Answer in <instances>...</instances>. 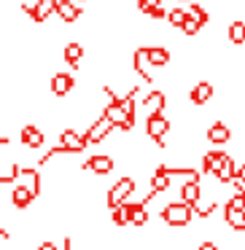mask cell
<instances>
[{
  "label": "cell",
  "mask_w": 245,
  "mask_h": 250,
  "mask_svg": "<svg viewBox=\"0 0 245 250\" xmlns=\"http://www.w3.org/2000/svg\"><path fill=\"white\" fill-rule=\"evenodd\" d=\"M111 223H113V226H130V210H127V202L124 205L111 207Z\"/></svg>",
  "instance_id": "obj_21"
},
{
  "label": "cell",
  "mask_w": 245,
  "mask_h": 250,
  "mask_svg": "<svg viewBox=\"0 0 245 250\" xmlns=\"http://www.w3.org/2000/svg\"><path fill=\"white\" fill-rule=\"evenodd\" d=\"M229 207H234V210H245V188H237L232 194V199L226 202Z\"/></svg>",
  "instance_id": "obj_29"
},
{
  "label": "cell",
  "mask_w": 245,
  "mask_h": 250,
  "mask_svg": "<svg viewBox=\"0 0 245 250\" xmlns=\"http://www.w3.org/2000/svg\"><path fill=\"white\" fill-rule=\"evenodd\" d=\"M191 218H194V207L186 205V202H180V199L173 202V205H167V207L162 210V221L167 223V226H173V229L189 226Z\"/></svg>",
  "instance_id": "obj_1"
},
{
  "label": "cell",
  "mask_w": 245,
  "mask_h": 250,
  "mask_svg": "<svg viewBox=\"0 0 245 250\" xmlns=\"http://www.w3.org/2000/svg\"><path fill=\"white\" fill-rule=\"evenodd\" d=\"M156 6H162V0H137V8H140L143 14H148L151 8H156Z\"/></svg>",
  "instance_id": "obj_32"
},
{
  "label": "cell",
  "mask_w": 245,
  "mask_h": 250,
  "mask_svg": "<svg viewBox=\"0 0 245 250\" xmlns=\"http://www.w3.org/2000/svg\"><path fill=\"white\" fill-rule=\"evenodd\" d=\"M73 89H76V78H73L70 73H57V76H51L49 92L54 94V97H67Z\"/></svg>",
  "instance_id": "obj_9"
},
{
  "label": "cell",
  "mask_w": 245,
  "mask_h": 250,
  "mask_svg": "<svg viewBox=\"0 0 245 250\" xmlns=\"http://www.w3.org/2000/svg\"><path fill=\"white\" fill-rule=\"evenodd\" d=\"M170 132V121L164 119L162 113H148V121H146V135L156 143L159 148H164V137Z\"/></svg>",
  "instance_id": "obj_4"
},
{
  "label": "cell",
  "mask_w": 245,
  "mask_h": 250,
  "mask_svg": "<svg viewBox=\"0 0 245 250\" xmlns=\"http://www.w3.org/2000/svg\"><path fill=\"white\" fill-rule=\"evenodd\" d=\"M167 14H170V11H164V6H156V8H151L146 17L151 19V22H162V19H167Z\"/></svg>",
  "instance_id": "obj_31"
},
{
  "label": "cell",
  "mask_w": 245,
  "mask_h": 250,
  "mask_svg": "<svg viewBox=\"0 0 245 250\" xmlns=\"http://www.w3.org/2000/svg\"><path fill=\"white\" fill-rule=\"evenodd\" d=\"M111 129H116V126L111 124V119L103 113L97 121H94V124H89V129L84 132V135H87V140H89V143H94V146H97V143H103L105 137L111 135Z\"/></svg>",
  "instance_id": "obj_8"
},
{
  "label": "cell",
  "mask_w": 245,
  "mask_h": 250,
  "mask_svg": "<svg viewBox=\"0 0 245 250\" xmlns=\"http://www.w3.org/2000/svg\"><path fill=\"white\" fill-rule=\"evenodd\" d=\"M62 60H65V65H70L73 70L76 67H81V60H84V46L76 43V41H70V43L62 49Z\"/></svg>",
  "instance_id": "obj_17"
},
{
  "label": "cell",
  "mask_w": 245,
  "mask_h": 250,
  "mask_svg": "<svg viewBox=\"0 0 245 250\" xmlns=\"http://www.w3.org/2000/svg\"><path fill=\"white\" fill-rule=\"evenodd\" d=\"M22 175V167H17V164H8V167H3V175H0V183H14V180Z\"/></svg>",
  "instance_id": "obj_26"
},
{
  "label": "cell",
  "mask_w": 245,
  "mask_h": 250,
  "mask_svg": "<svg viewBox=\"0 0 245 250\" xmlns=\"http://www.w3.org/2000/svg\"><path fill=\"white\" fill-rule=\"evenodd\" d=\"M35 250H60V245H54L51 239H44V242H41Z\"/></svg>",
  "instance_id": "obj_33"
},
{
  "label": "cell",
  "mask_w": 245,
  "mask_h": 250,
  "mask_svg": "<svg viewBox=\"0 0 245 250\" xmlns=\"http://www.w3.org/2000/svg\"><path fill=\"white\" fill-rule=\"evenodd\" d=\"M154 196H159L156 191H151V194L146 196V199H140V202H127V210H130V223L132 226H146L148 223V210H146V205L154 199Z\"/></svg>",
  "instance_id": "obj_6"
},
{
  "label": "cell",
  "mask_w": 245,
  "mask_h": 250,
  "mask_svg": "<svg viewBox=\"0 0 245 250\" xmlns=\"http://www.w3.org/2000/svg\"><path fill=\"white\" fill-rule=\"evenodd\" d=\"M113 167H116V162H113V156H108V153H94L92 159H87L84 162V169L87 172H92V175H108V172H113Z\"/></svg>",
  "instance_id": "obj_7"
},
{
  "label": "cell",
  "mask_w": 245,
  "mask_h": 250,
  "mask_svg": "<svg viewBox=\"0 0 245 250\" xmlns=\"http://www.w3.org/2000/svg\"><path fill=\"white\" fill-rule=\"evenodd\" d=\"M232 186H234V188H245V164H237V167H234Z\"/></svg>",
  "instance_id": "obj_30"
},
{
  "label": "cell",
  "mask_w": 245,
  "mask_h": 250,
  "mask_svg": "<svg viewBox=\"0 0 245 250\" xmlns=\"http://www.w3.org/2000/svg\"><path fill=\"white\" fill-rule=\"evenodd\" d=\"M200 30H202V24L197 22V19L191 17V14H189V17H186V22H183V27H180V33L189 35V38H194V35L200 33Z\"/></svg>",
  "instance_id": "obj_27"
},
{
  "label": "cell",
  "mask_w": 245,
  "mask_h": 250,
  "mask_svg": "<svg viewBox=\"0 0 245 250\" xmlns=\"http://www.w3.org/2000/svg\"><path fill=\"white\" fill-rule=\"evenodd\" d=\"M229 137H232V129H229L223 121H216V124H210V129H207V140H210L213 146H226Z\"/></svg>",
  "instance_id": "obj_18"
},
{
  "label": "cell",
  "mask_w": 245,
  "mask_h": 250,
  "mask_svg": "<svg viewBox=\"0 0 245 250\" xmlns=\"http://www.w3.org/2000/svg\"><path fill=\"white\" fill-rule=\"evenodd\" d=\"M229 43H234V46L245 43V22L243 19H237V22L229 24Z\"/></svg>",
  "instance_id": "obj_22"
},
{
  "label": "cell",
  "mask_w": 245,
  "mask_h": 250,
  "mask_svg": "<svg viewBox=\"0 0 245 250\" xmlns=\"http://www.w3.org/2000/svg\"><path fill=\"white\" fill-rule=\"evenodd\" d=\"M143 108H148V113H164V108H167V94L162 89L148 92L146 100H143Z\"/></svg>",
  "instance_id": "obj_15"
},
{
  "label": "cell",
  "mask_w": 245,
  "mask_h": 250,
  "mask_svg": "<svg viewBox=\"0 0 245 250\" xmlns=\"http://www.w3.org/2000/svg\"><path fill=\"white\" fill-rule=\"evenodd\" d=\"M78 3H84V0H78Z\"/></svg>",
  "instance_id": "obj_35"
},
{
  "label": "cell",
  "mask_w": 245,
  "mask_h": 250,
  "mask_svg": "<svg viewBox=\"0 0 245 250\" xmlns=\"http://www.w3.org/2000/svg\"><path fill=\"white\" fill-rule=\"evenodd\" d=\"M57 6H60V0H38V3H30V6L24 3L22 11L27 14L35 24H44V22H49L51 14H57Z\"/></svg>",
  "instance_id": "obj_3"
},
{
  "label": "cell",
  "mask_w": 245,
  "mask_h": 250,
  "mask_svg": "<svg viewBox=\"0 0 245 250\" xmlns=\"http://www.w3.org/2000/svg\"><path fill=\"white\" fill-rule=\"evenodd\" d=\"M57 17H60V22H65V24L78 22V19H81V6H78V0H60Z\"/></svg>",
  "instance_id": "obj_12"
},
{
  "label": "cell",
  "mask_w": 245,
  "mask_h": 250,
  "mask_svg": "<svg viewBox=\"0 0 245 250\" xmlns=\"http://www.w3.org/2000/svg\"><path fill=\"white\" fill-rule=\"evenodd\" d=\"M60 146L65 148L67 153H84L89 146V140H87V135H81V132H76V129H62Z\"/></svg>",
  "instance_id": "obj_5"
},
{
  "label": "cell",
  "mask_w": 245,
  "mask_h": 250,
  "mask_svg": "<svg viewBox=\"0 0 245 250\" xmlns=\"http://www.w3.org/2000/svg\"><path fill=\"white\" fill-rule=\"evenodd\" d=\"M148 62H151V67H167L170 51L164 46H148Z\"/></svg>",
  "instance_id": "obj_20"
},
{
  "label": "cell",
  "mask_w": 245,
  "mask_h": 250,
  "mask_svg": "<svg viewBox=\"0 0 245 250\" xmlns=\"http://www.w3.org/2000/svg\"><path fill=\"white\" fill-rule=\"evenodd\" d=\"M167 188H170V175L154 172V175H151V191H156V194H164Z\"/></svg>",
  "instance_id": "obj_24"
},
{
  "label": "cell",
  "mask_w": 245,
  "mask_h": 250,
  "mask_svg": "<svg viewBox=\"0 0 245 250\" xmlns=\"http://www.w3.org/2000/svg\"><path fill=\"white\" fill-rule=\"evenodd\" d=\"M186 17H189V11H183V8H173V11L167 14V22H170V27L180 30V27H183V22H186Z\"/></svg>",
  "instance_id": "obj_25"
},
{
  "label": "cell",
  "mask_w": 245,
  "mask_h": 250,
  "mask_svg": "<svg viewBox=\"0 0 245 250\" xmlns=\"http://www.w3.org/2000/svg\"><path fill=\"white\" fill-rule=\"evenodd\" d=\"M35 196L38 194H35L30 186H19V188H14V194H11V205L17 207V210H27V207L33 205Z\"/></svg>",
  "instance_id": "obj_16"
},
{
  "label": "cell",
  "mask_w": 245,
  "mask_h": 250,
  "mask_svg": "<svg viewBox=\"0 0 245 250\" xmlns=\"http://www.w3.org/2000/svg\"><path fill=\"white\" fill-rule=\"evenodd\" d=\"M223 221L234 231H245V210H234V207L223 205Z\"/></svg>",
  "instance_id": "obj_19"
},
{
  "label": "cell",
  "mask_w": 245,
  "mask_h": 250,
  "mask_svg": "<svg viewBox=\"0 0 245 250\" xmlns=\"http://www.w3.org/2000/svg\"><path fill=\"white\" fill-rule=\"evenodd\" d=\"M197 250H218V245H216V242H210V239H205V242L197 245Z\"/></svg>",
  "instance_id": "obj_34"
},
{
  "label": "cell",
  "mask_w": 245,
  "mask_h": 250,
  "mask_svg": "<svg viewBox=\"0 0 245 250\" xmlns=\"http://www.w3.org/2000/svg\"><path fill=\"white\" fill-rule=\"evenodd\" d=\"M189 100L194 108H202V105H207L213 100V83L210 81H197L194 86H191L189 92Z\"/></svg>",
  "instance_id": "obj_11"
},
{
  "label": "cell",
  "mask_w": 245,
  "mask_h": 250,
  "mask_svg": "<svg viewBox=\"0 0 245 250\" xmlns=\"http://www.w3.org/2000/svg\"><path fill=\"white\" fill-rule=\"evenodd\" d=\"M189 14H191V17H194L200 24H202V27H205L207 19H210V17H207V8H202L200 3H191V6H189Z\"/></svg>",
  "instance_id": "obj_28"
},
{
  "label": "cell",
  "mask_w": 245,
  "mask_h": 250,
  "mask_svg": "<svg viewBox=\"0 0 245 250\" xmlns=\"http://www.w3.org/2000/svg\"><path fill=\"white\" fill-rule=\"evenodd\" d=\"M135 186H137L135 178H130V175H121V178L108 188V196H105V205H108V210H111V207H116V205H124V202H130L132 194H135Z\"/></svg>",
  "instance_id": "obj_2"
},
{
  "label": "cell",
  "mask_w": 245,
  "mask_h": 250,
  "mask_svg": "<svg viewBox=\"0 0 245 250\" xmlns=\"http://www.w3.org/2000/svg\"><path fill=\"white\" fill-rule=\"evenodd\" d=\"M22 178L30 183V188H33L35 194H41V172H38V169H35V167H22ZM27 183H24V186H27Z\"/></svg>",
  "instance_id": "obj_23"
},
{
  "label": "cell",
  "mask_w": 245,
  "mask_h": 250,
  "mask_svg": "<svg viewBox=\"0 0 245 250\" xmlns=\"http://www.w3.org/2000/svg\"><path fill=\"white\" fill-rule=\"evenodd\" d=\"M22 143L27 148H33V151H38V148H44V143H46V135L38 129L35 124H27V126H22Z\"/></svg>",
  "instance_id": "obj_14"
},
{
  "label": "cell",
  "mask_w": 245,
  "mask_h": 250,
  "mask_svg": "<svg viewBox=\"0 0 245 250\" xmlns=\"http://www.w3.org/2000/svg\"><path fill=\"white\" fill-rule=\"evenodd\" d=\"M180 202H186V205H200L202 202V186H200V178H191L186 180L183 186H180Z\"/></svg>",
  "instance_id": "obj_13"
},
{
  "label": "cell",
  "mask_w": 245,
  "mask_h": 250,
  "mask_svg": "<svg viewBox=\"0 0 245 250\" xmlns=\"http://www.w3.org/2000/svg\"><path fill=\"white\" fill-rule=\"evenodd\" d=\"M148 67H151V62H148V46H140V49L132 51V70H135L146 83H154V78H151V73H148Z\"/></svg>",
  "instance_id": "obj_10"
}]
</instances>
